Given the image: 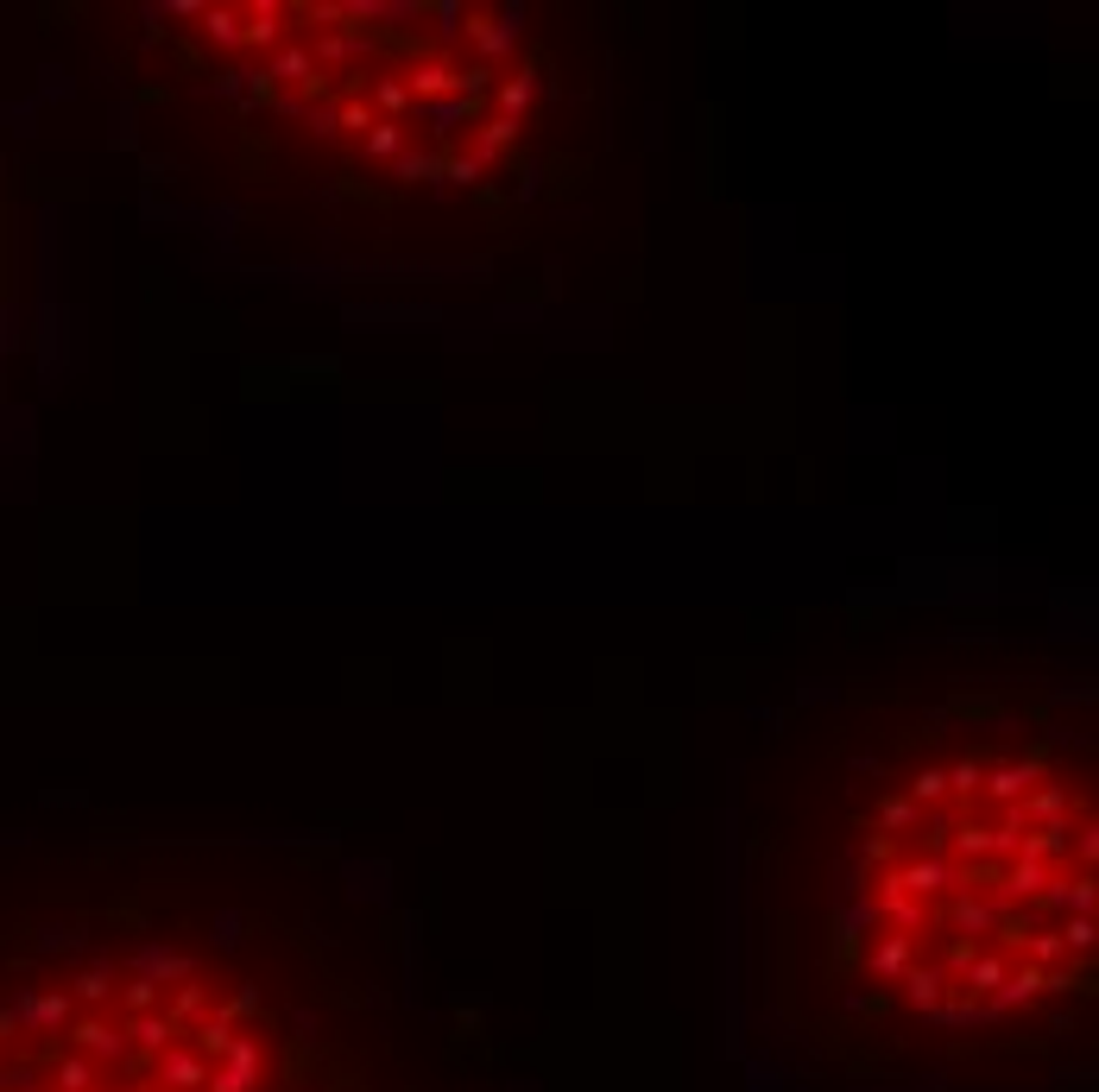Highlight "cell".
Returning a JSON list of instances; mask_svg holds the SVG:
<instances>
[{"mask_svg":"<svg viewBox=\"0 0 1099 1092\" xmlns=\"http://www.w3.org/2000/svg\"><path fill=\"white\" fill-rule=\"evenodd\" d=\"M1099 815L1068 758L942 752L872 802L847 866V966L929 1036H992L1087 998Z\"/></svg>","mask_w":1099,"mask_h":1092,"instance_id":"obj_1","label":"cell"},{"mask_svg":"<svg viewBox=\"0 0 1099 1092\" xmlns=\"http://www.w3.org/2000/svg\"><path fill=\"white\" fill-rule=\"evenodd\" d=\"M171 20L253 108L404 190L480 184L537 108L531 26L506 0H221Z\"/></svg>","mask_w":1099,"mask_h":1092,"instance_id":"obj_2","label":"cell"},{"mask_svg":"<svg viewBox=\"0 0 1099 1092\" xmlns=\"http://www.w3.org/2000/svg\"><path fill=\"white\" fill-rule=\"evenodd\" d=\"M273 1036L197 953H101L0 998V1092H266Z\"/></svg>","mask_w":1099,"mask_h":1092,"instance_id":"obj_3","label":"cell"}]
</instances>
